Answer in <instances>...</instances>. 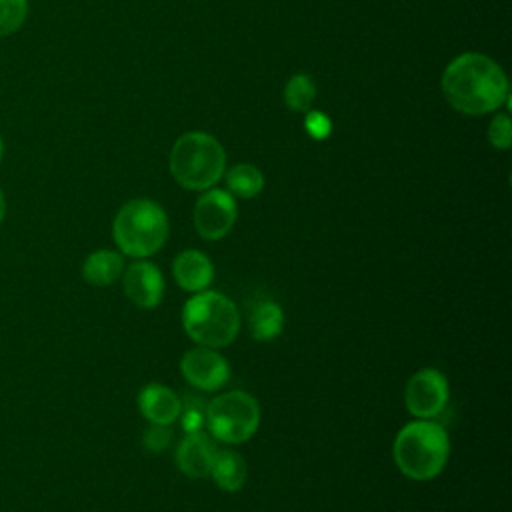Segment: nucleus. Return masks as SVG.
Masks as SVG:
<instances>
[{
    "label": "nucleus",
    "instance_id": "20e7f679",
    "mask_svg": "<svg viewBox=\"0 0 512 512\" xmlns=\"http://www.w3.org/2000/svg\"><path fill=\"white\" fill-rule=\"evenodd\" d=\"M226 152L220 142L204 132L180 136L170 150V172L188 190H208L222 176Z\"/></svg>",
    "mask_w": 512,
    "mask_h": 512
},
{
    "label": "nucleus",
    "instance_id": "6e6552de",
    "mask_svg": "<svg viewBox=\"0 0 512 512\" xmlns=\"http://www.w3.org/2000/svg\"><path fill=\"white\" fill-rule=\"evenodd\" d=\"M236 222V200L228 190L212 188L194 206V226L204 240L224 238Z\"/></svg>",
    "mask_w": 512,
    "mask_h": 512
},
{
    "label": "nucleus",
    "instance_id": "9b49d317",
    "mask_svg": "<svg viewBox=\"0 0 512 512\" xmlns=\"http://www.w3.org/2000/svg\"><path fill=\"white\" fill-rule=\"evenodd\" d=\"M216 444L212 436L204 430L186 432L176 450L178 468L190 478H204L210 474V466L216 454Z\"/></svg>",
    "mask_w": 512,
    "mask_h": 512
},
{
    "label": "nucleus",
    "instance_id": "b1692460",
    "mask_svg": "<svg viewBox=\"0 0 512 512\" xmlns=\"http://www.w3.org/2000/svg\"><path fill=\"white\" fill-rule=\"evenodd\" d=\"M4 214H6V198H4V194H2V190H0V222H2Z\"/></svg>",
    "mask_w": 512,
    "mask_h": 512
},
{
    "label": "nucleus",
    "instance_id": "412c9836",
    "mask_svg": "<svg viewBox=\"0 0 512 512\" xmlns=\"http://www.w3.org/2000/svg\"><path fill=\"white\" fill-rule=\"evenodd\" d=\"M488 140L494 148H510L512 142V122L508 118V114H496L490 122L488 128Z\"/></svg>",
    "mask_w": 512,
    "mask_h": 512
},
{
    "label": "nucleus",
    "instance_id": "f3484780",
    "mask_svg": "<svg viewBox=\"0 0 512 512\" xmlns=\"http://www.w3.org/2000/svg\"><path fill=\"white\" fill-rule=\"evenodd\" d=\"M226 186L232 196L248 200V198H254L260 194V190L264 186V176L252 164H236L226 174Z\"/></svg>",
    "mask_w": 512,
    "mask_h": 512
},
{
    "label": "nucleus",
    "instance_id": "aec40b11",
    "mask_svg": "<svg viewBox=\"0 0 512 512\" xmlns=\"http://www.w3.org/2000/svg\"><path fill=\"white\" fill-rule=\"evenodd\" d=\"M178 418H182L186 432L202 430L204 420H206V404H202L198 398H192V400L186 398V402H182Z\"/></svg>",
    "mask_w": 512,
    "mask_h": 512
},
{
    "label": "nucleus",
    "instance_id": "f8f14e48",
    "mask_svg": "<svg viewBox=\"0 0 512 512\" xmlns=\"http://www.w3.org/2000/svg\"><path fill=\"white\" fill-rule=\"evenodd\" d=\"M138 408L148 422L170 426L180 416L182 400L176 396L172 388L154 382L140 390Z\"/></svg>",
    "mask_w": 512,
    "mask_h": 512
},
{
    "label": "nucleus",
    "instance_id": "dca6fc26",
    "mask_svg": "<svg viewBox=\"0 0 512 512\" xmlns=\"http://www.w3.org/2000/svg\"><path fill=\"white\" fill-rule=\"evenodd\" d=\"M208 476H212L218 488L226 492H236L244 486L246 462L234 450H216Z\"/></svg>",
    "mask_w": 512,
    "mask_h": 512
},
{
    "label": "nucleus",
    "instance_id": "6ab92c4d",
    "mask_svg": "<svg viewBox=\"0 0 512 512\" xmlns=\"http://www.w3.org/2000/svg\"><path fill=\"white\" fill-rule=\"evenodd\" d=\"M26 0H0V38L14 34L26 20Z\"/></svg>",
    "mask_w": 512,
    "mask_h": 512
},
{
    "label": "nucleus",
    "instance_id": "a211bd4d",
    "mask_svg": "<svg viewBox=\"0 0 512 512\" xmlns=\"http://www.w3.org/2000/svg\"><path fill=\"white\" fill-rule=\"evenodd\" d=\"M316 96V84L308 74H296L288 80L284 100L294 112H308Z\"/></svg>",
    "mask_w": 512,
    "mask_h": 512
},
{
    "label": "nucleus",
    "instance_id": "f257e3e1",
    "mask_svg": "<svg viewBox=\"0 0 512 512\" xmlns=\"http://www.w3.org/2000/svg\"><path fill=\"white\" fill-rule=\"evenodd\" d=\"M442 92L454 110L480 116L498 110L508 100V80L494 60L470 52L446 66Z\"/></svg>",
    "mask_w": 512,
    "mask_h": 512
},
{
    "label": "nucleus",
    "instance_id": "393cba45",
    "mask_svg": "<svg viewBox=\"0 0 512 512\" xmlns=\"http://www.w3.org/2000/svg\"><path fill=\"white\" fill-rule=\"evenodd\" d=\"M0 158H2V138H0Z\"/></svg>",
    "mask_w": 512,
    "mask_h": 512
},
{
    "label": "nucleus",
    "instance_id": "ddd939ff",
    "mask_svg": "<svg viewBox=\"0 0 512 512\" xmlns=\"http://www.w3.org/2000/svg\"><path fill=\"white\" fill-rule=\"evenodd\" d=\"M172 274L182 290L200 292L210 286L214 278V266L204 252L184 250L174 258Z\"/></svg>",
    "mask_w": 512,
    "mask_h": 512
},
{
    "label": "nucleus",
    "instance_id": "2eb2a0df",
    "mask_svg": "<svg viewBox=\"0 0 512 512\" xmlns=\"http://www.w3.org/2000/svg\"><path fill=\"white\" fill-rule=\"evenodd\" d=\"M284 328L282 308L272 300H258L250 306L248 312V330L250 336L258 342L274 340Z\"/></svg>",
    "mask_w": 512,
    "mask_h": 512
},
{
    "label": "nucleus",
    "instance_id": "1a4fd4ad",
    "mask_svg": "<svg viewBox=\"0 0 512 512\" xmlns=\"http://www.w3.org/2000/svg\"><path fill=\"white\" fill-rule=\"evenodd\" d=\"M180 370L184 380L198 390L214 392L220 390L230 378L228 362L208 346L190 348L180 362Z\"/></svg>",
    "mask_w": 512,
    "mask_h": 512
},
{
    "label": "nucleus",
    "instance_id": "4be33fe9",
    "mask_svg": "<svg viewBox=\"0 0 512 512\" xmlns=\"http://www.w3.org/2000/svg\"><path fill=\"white\" fill-rule=\"evenodd\" d=\"M172 440V432H170V426L166 424H152L144 438H142V444L150 450V452H162Z\"/></svg>",
    "mask_w": 512,
    "mask_h": 512
},
{
    "label": "nucleus",
    "instance_id": "0eeeda50",
    "mask_svg": "<svg viewBox=\"0 0 512 512\" xmlns=\"http://www.w3.org/2000/svg\"><path fill=\"white\" fill-rule=\"evenodd\" d=\"M408 412L418 420L436 418L448 402V380L436 368L418 370L404 392Z\"/></svg>",
    "mask_w": 512,
    "mask_h": 512
},
{
    "label": "nucleus",
    "instance_id": "7ed1b4c3",
    "mask_svg": "<svg viewBox=\"0 0 512 512\" xmlns=\"http://www.w3.org/2000/svg\"><path fill=\"white\" fill-rule=\"evenodd\" d=\"M182 326L196 344L224 348L238 336L240 312L224 294L200 290L184 304Z\"/></svg>",
    "mask_w": 512,
    "mask_h": 512
},
{
    "label": "nucleus",
    "instance_id": "f03ea898",
    "mask_svg": "<svg viewBox=\"0 0 512 512\" xmlns=\"http://www.w3.org/2000/svg\"><path fill=\"white\" fill-rule=\"evenodd\" d=\"M392 454L404 476L412 480H432L448 462V434L440 424L416 418L400 428Z\"/></svg>",
    "mask_w": 512,
    "mask_h": 512
},
{
    "label": "nucleus",
    "instance_id": "5701e85b",
    "mask_svg": "<svg viewBox=\"0 0 512 512\" xmlns=\"http://www.w3.org/2000/svg\"><path fill=\"white\" fill-rule=\"evenodd\" d=\"M306 132L316 138V140H324L328 138V134L332 132V122L326 114H322L320 110H308L306 120H304Z\"/></svg>",
    "mask_w": 512,
    "mask_h": 512
},
{
    "label": "nucleus",
    "instance_id": "4468645a",
    "mask_svg": "<svg viewBox=\"0 0 512 512\" xmlns=\"http://www.w3.org/2000/svg\"><path fill=\"white\" fill-rule=\"evenodd\" d=\"M124 272V258L114 250H96L82 264V276L92 286H110Z\"/></svg>",
    "mask_w": 512,
    "mask_h": 512
},
{
    "label": "nucleus",
    "instance_id": "423d86ee",
    "mask_svg": "<svg viewBox=\"0 0 512 512\" xmlns=\"http://www.w3.org/2000/svg\"><path fill=\"white\" fill-rule=\"evenodd\" d=\"M260 424V406L248 392L232 390L206 404L204 426L208 434L224 444L246 442Z\"/></svg>",
    "mask_w": 512,
    "mask_h": 512
},
{
    "label": "nucleus",
    "instance_id": "9d476101",
    "mask_svg": "<svg viewBox=\"0 0 512 512\" xmlns=\"http://www.w3.org/2000/svg\"><path fill=\"white\" fill-rule=\"evenodd\" d=\"M122 288L130 302L138 308H154L164 294V278L156 264L136 260L122 272Z\"/></svg>",
    "mask_w": 512,
    "mask_h": 512
},
{
    "label": "nucleus",
    "instance_id": "39448f33",
    "mask_svg": "<svg viewBox=\"0 0 512 512\" xmlns=\"http://www.w3.org/2000/svg\"><path fill=\"white\" fill-rule=\"evenodd\" d=\"M112 234L122 254L132 258H148L166 242V212L152 200H130L118 210L112 224Z\"/></svg>",
    "mask_w": 512,
    "mask_h": 512
}]
</instances>
